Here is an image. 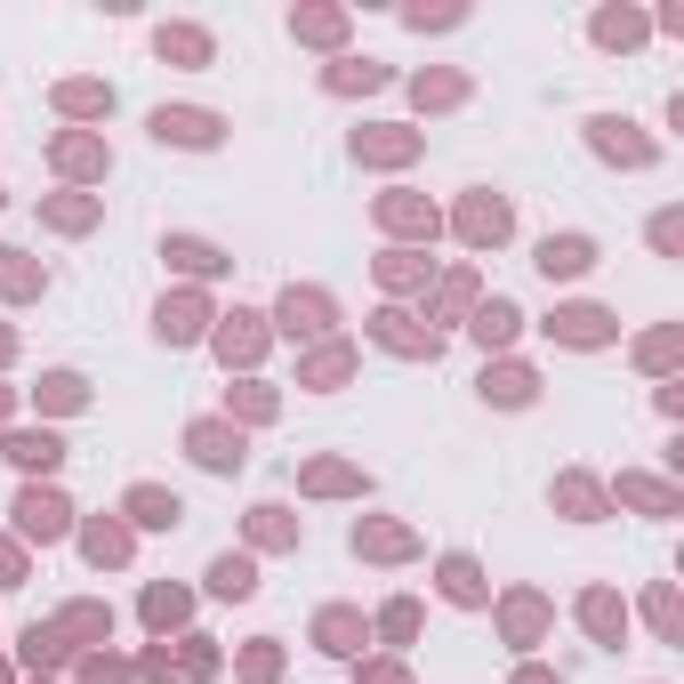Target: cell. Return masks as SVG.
<instances>
[{
    "instance_id": "cell-18",
    "label": "cell",
    "mask_w": 684,
    "mask_h": 684,
    "mask_svg": "<svg viewBox=\"0 0 684 684\" xmlns=\"http://www.w3.org/2000/svg\"><path fill=\"white\" fill-rule=\"evenodd\" d=\"M258 315H234V322H225L218 330V346H225V363H234V355H251V346H258V330H251Z\"/></svg>"
},
{
    "instance_id": "cell-6",
    "label": "cell",
    "mask_w": 684,
    "mask_h": 684,
    "mask_svg": "<svg viewBox=\"0 0 684 684\" xmlns=\"http://www.w3.org/2000/svg\"><path fill=\"white\" fill-rule=\"evenodd\" d=\"M130 515H137V524H145V532H170V524H178V515H185V508L170 500V491H154V484H145V491H130Z\"/></svg>"
},
{
    "instance_id": "cell-4",
    "label": "cell",
    "mask_w": 684,
    "mask_h": 684,
    "mask_svg": "<svg viewBox=\"0 0 684 684\" xmlns=\"http://www.w3.org/2000/svg\"><path fill=\"white\" fill-rule=\"evenodd\" d=\"M460 225H467V242H500V234H508V201H491V194H475Z\"/></svg>"
},
{
    "instance_id": "cell-3",
    "label": "cell",
    "mask_w": 684,
    "mask_h": 684,
    "mask_svg": "<svg viewBox=\"0 0 684 684\" xmlns=\"http://www.w3.org/2000/svg\"><path fill=\"white\" fill-rule=\"evenodd\" d=\"M16 515H25L33 540H57V532H65V500H57V491H25V500H16Z\"/></svg>"
},
{
    "instance_id": "cell-11",
    "label": "cell",
    "mask_w": 684,
    "mask_h": 684,
    "mask_svg": "<svg viewBox=\"0 0 684 684\" xmlns=\"http://www.w3.org/2000/svg\"><path fill=\"white\" fill-rule=\"evenodd\" d=\"M290 33H298V40H339L346 16L339 9H298V16H290Z\"/></svg>"
},
{
    "instance_id": "cell-16",
    "label": "cell",
    "mask_w": 684,
    "mask_h": 684,
    "mask_svg": "<svg viewBox=\"0 0 684 684\" xmlns=\"http://www.w3.org/2000/svg\"><path fill=\"white\" fill-rule=\"evenodd\" d=\"M322 315H330V306L315 298V290H306V298L290 290V298H282V322H290V330H322Z\"/></svg>"
},
{
    "instance_id": "cell-23",
    "label": "cell",
    "mask_w": 684,
    "mask_h": 684,
    "mask_svg": "<svg viewBox=\"0 0 684 684\" xmlns=\"http://www.w3.org/2000/svg\"><path fill=\"white\" fill-rule=\"evenodd\" d=\"M0 282H9L16 298H25V290H33V266H25V251H0Z\"/></svg>"
},
{
    "instance_id": "cell-25",
    "label": "cell",
    "mask_w": 684,
    "mask_h": 684,
    "mask_svg": "<svg viewBox=\"0 0 684 684\" xmlns=\"http://www.w3.org/2000/svg\"><path fill=\"white\" fill-rule=\"evenodd\" d=\"M564 339H604V315H596V306H579V315H564Z\"/></svg>"
},
{
    "instance_id": "cell-8",
    "label": "cell",
    "mask_w": 684,
    "mask_h": 684,
    "mask_svg": "<svg viewBox=\"0 0 684 684\" xmlns=\"http://www.w3.org/2000/svg\"><path fill=\"white\" fill-rule=\"evenodd\" d=\"M251 588H258L251 555H218V564H210V596H251Z\"/></svg>"
},
{
    "instance_id": "cell-1",
    "label": "cell",
    "mask_w": 684,
    "mask_h": 684,
    "mask_svg": "<svg viewBox=\"0 0 684 684\" xmlns=\"http://www.w3.org/2000/svg\"><path fill=\"white\" fill-rule=\"evenodd\" d=\"M154 137H161V145H218L225 121H218V113H194V106H161V113H154Z\"/></svg>"
},
{
    "instance_id": "cell-22",
    "label": "cell",
    "mask_w": 684,
    "mask_h": 684,
    "mask_svg": "<svg viewBox=\"0 0 684 684\" xmlns=\"http://www.w3.org/2000/svg\"><path fill=\"white\" fill-rule=\"evenodd\" d=\"M379 218H387V225H435L419 201H403V194H387V201H379Z\"/></svg>"
},
{
    "instance_id": "cell-26",
    "label": "cell",
    "mask_w": 684,
    "mask_h": 684,
    "mask_svg": "<svg viewBox=\"0 0 684 684\" xmlns=\"http://www.w3.org/2000/svg\"><path fill=\"white\" fill-rule=\"evenodd\" d=\"M636 33H645L636 16H596V40H612V49H620V40H636Z\"/></svg>"
},
{
    "instance_id": "cell-14",
    "label": "cell",
    "mask_w": 684,
    "mask_h": 684,
    "mask_svg": "<svg viewBox=\"0 0 684 684\" xmlns=\"http://www.w3.org/2000/svg\"><path fill=\"white\" fill-rule=\"evenodd\" d=\"M419 137H403V130H370V137H355V154H370V161H403Z\"/></svg>"
},
{
    "instance_id": "cell-17",
    "label": "cell",
    "mask_w": 684,
    "mask_h": 684,
    "mask_svg": "<svg viewBox=\"0 0 684 684\" xmlns=\"http://www.w3.org/2000/svg\"><path fill=\"white\" fill-rule=\"evenodd\" d=\"M475 339H484V346H500V339H515V306H500V298H491V306H484V315H475Z\"/></svg>"
},
{
    "instance_id": "cell-5",
    "label": "cell",
    "mask_w": 684,
    "mask_h": 684,
    "mask_svg": "<svg viewBox=\"0 0 684 684\" xmlns=\"http://www.w3.org/2000/svg\"><path fill=\"white\" fill-rule=\"evenodd\" d=\"M194 460H201V467H242V435H225V427H194Z\"/></svg>"
},
{
    "instance_id": "cell-12",
    "label": "cell",
    "mask_w": 684,
    "mask_h": 684,
    "mask_svg": "<svg viewBox=\"0 0 684 684\" xmlns=\"http://www.w3.org/2000/svg\"><path fill=\"white\" fill-rule=\"evenodd\" d=\"M57 161H65L73 178H89V170H106V145H89V137H57Z\"/></svg>"
},
{
    "instance_id": "cell-19",
    "label": "cell",
    "mask_w": 684,
    "mask_h": 684,
    "mask_svg": "<svg viewBox=\"0 0 684 684\" xmlns=\"http://www.w3.org/2000/svg\"><path fill=\"white\" fill-rule=\"evenodd\" d=\"M170 258H178V266H194V274H218V266H225L210 242H170Z\"/></svg>"
},
{
    "instance_id": "cell-13",
    "label": "cell",
    "mask_w": 684,
    "mask_h": 684,
    "mask_svg": "<svg viewBox=\"0 0 684 684\" xmlns=\"http://www.w3.org/2000/svg\"><path fill=\"white\" fill-rule=\"evenodd\" d=\"M201 330V306L194 298H161V339H194Z\"/></svg>"
},
{
    "instance_id": "cell-20",
    "label": "cell",
    "mask_w": 684,
    "mask_h": 684,
    "mask_svg": "<svg viewBox=\"0 0 684 684\" xmlns=\"http://www.w3.org/2000/svg\"><path fill=\"white\" fill-rule=\"evenodd\" d=\"M443 588L460 596V604H475V596H484V579H475V564H460V555H451V564H443Z\"/></svg>"
},
{
    "instance_id": "cell-24",
    "label": "cell",
    "mask_w": 684,
    "mask_h": 684,
    "mask_svg": "<svg viewBox=\"0 0 684 684\" xmlns=\"http://www.w3.org/2000/svg\"><path fill=\"white\" fill-rule=\"evenodd\" d=\"M89 555H97V564H121V555H130V540H121V532H106V524H97V532H89Z\"/></svg>"
},
{
    "instance_id": "cell-7",
    "label": "cell",
    "mask_w": 684,
    "mask_h": 684,
    "mask_svg": "<svg viewBox=\"0 0 684 684\" xmlns=\"http://www.w3.org/2000/svg\"><path fill=\"white\" fill-rule=\"evenodd\" d=\"M588 258H596V251H588L579 234H564V242H540V274H548V282H555V274H579Z\"/></svg>"
},
{
    "instance_id": "cell-2",
    "label": "cell",
    "mask_w": 684,
    "mask_h": 684,
    "mask_svg": "<svg viewBox=\"0 0 684 684\" xmlns=\"http://www.w3.org/2000/svg\"><path fill=\"white\" fill-rule=\"evenodd\" d=\"M154 49H161V57H178V65H210V33H201V25H161V33H154Z\"/></svg>"
},
{
    "instance_id": "cell-27",
    "label": "cell",
    "mask_w": 684,
    "mask_h": 684,
    "mask_svg": "<svg viewBox=\"0 0 684 684\" xmlns=\"http://www.w3.org/2000/svg\"><path fill=\"white\" fill-rule=\"evenodd\" d=\"M49 403H57V411L81 403V379H73V370H57V379H49Z\"/></svg>"
},
{
    "instance_id": "cell-21",
    "label": "cell",
    "mask_w": 684,
    "mask_h": 684,
    "mask_svg": "<svg viewBox=\"0 0 684 684\" xmlns=\"http://www.w3.org/2000/svg\"><path fill=\"white\" fill-rule=\"evenodd\" d=\"M178 612H185V596H178V588H154V596H145V620H154V628H170Z\"/></svg>"
},
{
    "instance_id": "cell-28",
    "label": "cell",
    "mask_w": 684,
    "mask_h": 684,
    "mask_svg": "<svg viewBox=\"0 0 684 684\" xmlns=\"http://www.w3.org/2000/svg\"><path fill=\"white\" fill-rule=\"evenodd\" d=\"M258 540H290V515L282 508H258Z\"/></svg>"
},
{
    "instance_id": "cell-10",
    "label": "cell",
    "mask_w": 684,
    "mask_h": 684,
    "mask_svg": "<svg viewBox=\"0 0 684 684\" xmlns=\"http://www.w3.org/2000/svg\"><path fill=\"white\" fill-rule=\"evenodd\" d=\"M57 106H65V113H113V89H97V81H65Z\"/></svg>"
},
{
    "instance_id": "cell-15",
    "label": "cell",
    "mask_w": 684,
    "mask_h": 684,
    "mask_svg": "<svg viewBox=\"0 0 684 684\" xmlns=\"http://www.w3.org/2000/svg\"><path fill=\"white\" fill-rule=\"evenodd\" d=\"M9 460H25V467H57L65 451H57V435H16V443H9Z\"/></svg>"
},
{
    "instance_id": "cell-9",
    "label": "cell",
    "mask_w": 684,
    "mask_h": 684,
    "mask_svg": "<svg viewBox=\"0 0 684 684\" xmlns=\"http://www.w3.org/2000/svg\"><path fill=\"white\" fill-rule=\"evenodd\" d=\"M379 81H387L379 57H339V65H330V89H379Z\"/></svg>"
}]
</instances>
